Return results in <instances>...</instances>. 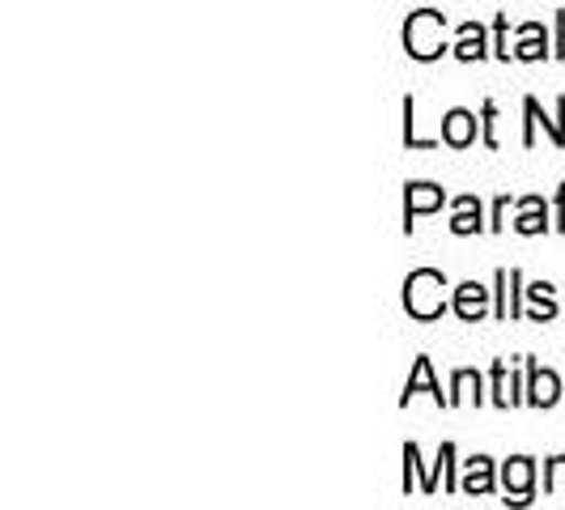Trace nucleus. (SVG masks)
<instances>
[{
  "label": "nucleus",
  "mask_w": 565,
  "mask_h": 510,
  "mask_svg": "<svg viewBox=\"0 0 565 510\" xmlns=\"http://www.w3.org/2000/svg\"><path fill=\"white\" fill-rule=\"evenodd\" d=\"M557 400V374L532 370V404H553Z\"/></svg>",
  "instance_id": "obj_2"
},
{
  "label": "nucleus",
  "mask_w": 565,
  "mask_h": 510,
  "mask_svg": "<svg viewBox=\"0 0 565 510\" xmlns=\"http://www.w3.org/2000/svg\"><path fill=\"white\" fill-rule=\"evenodd\" d=\"M527 477H532V464L527 459H519L514 468H507V485L514 481V485H527Z\"/></svg>",
  "instance_id": "obj_6"
},
{
  "label": "nucleus",
  "mask_w": 565,
  "mask_h": 510,
  "mask_svg": "<svg viewBox=\"0 0 565 510\" xmlns=\"http://www.w3.org/2000/svg\"><path fill=\"white\" fill-rule=\"evenodd\" d=\"M472 128H477V119L468 111H451L447 115V141L451 145H468L472 141Z\"/></svg>",
  "instance_id": "obj_1"
},
{
  "label": "nucleus",
  "mask_w": 565,
  "mask_h": 510,
  "mask_svg": "<svg viewBox=\"0 0 565 510\" xmlns=\"http://www.w3.org/2000/svg\"><path fill=\"white\" fill-rule=\"evenodd\" d=\"M425 188H429V183H417V188H413V209H408V213H417V209H434V204H438V192H425Z\"/></svg>",
  "instance_id": "obj_4"
},
{
  "label": "nucleus",
  "mask_w": 565,
  "mask_h": 510,
  "mask_svg": "<svg viewBox=\"0 0 565 510\" xmlns=\"http://www.w3.org/2000/svg\"><path fill=\"white\" fill-rule=\"evenodd\" d=\"M477 489H489V464L484 459H477V468L468 477V493H477Z\"/></svg>",
  "instance_id": "obj_5"
},
{
  "label": "nucleus",
  "mask_w": 565,
  "mask_h": 510,
  "mask_svg": "<svg viewBox=\"0 0 565 510\" xmlns=\"http://www.w3.org/2000/svg\"><path fill=\"white\" fill-rule=\"evenodd\" d=\"M481 307H484L481 285H463V289H459V315H463V319H472V315H481Z\"/></svg>",
  "instance_id": "obj_3"
}]
</instances>
